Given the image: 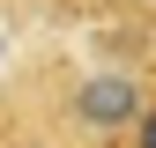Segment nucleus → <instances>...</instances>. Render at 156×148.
<instances>
[{
    "mask_svg": "<svg viewBox=\"0 0 156 148\" xmlns=\"http://www.w3.org/2000/svg\"><path fill=\"white\" fill-rule=\"evenodd\" d=\"M74 104H82L89 126H126L134 119V82H126V74H97V82H82Z\"/></svg>",
    "mask_w": 156,
    "mask_h": 148,
    "instance_id": "nucleus-1",
    "label": "nucleus"
},
{
    "mask_svg": "<svg viewBox=\"0 0 156 148\" xmlns=\"http://www.w3.org/2000/svg\"><path fill=\"white\" fill-rule=\"evenodd\" d=\"M141 148H156V111H141Z\"/></svg>",
    "mask_w": 156,
    "mask_h": 148,
    "instance_id": "nucleus-2",
    "label": "nucleus"
}]
</instances>
